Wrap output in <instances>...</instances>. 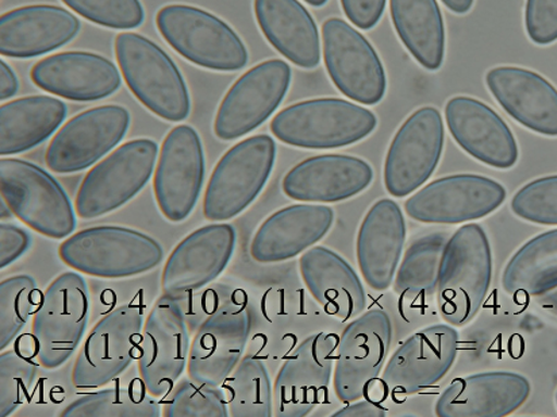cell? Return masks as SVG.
<instances>
[{"label":"cell","mask_w":557,"mask_h":417,"mask_svg":"<svg viewBox=\"0 0 557 417\" xmlns=\"http://www.w3.org/2000/svg\"><path fill=\"white\" fill-rule=\"evenodd\" d=\"M493 278V253L481 225L460 227L445 244L437 283L440 315L454 327L475 318Z\"/></svg>","instance_id":"6da1fadb"},{"label":"cell","mask_w":557,"mask_h":417,"mask_svg":"<svg viewBox=\"0 0 557 417\" xmlns=\"http://www.w3.org/2000/svg\"><path fill=\"white\" fill-rule=\"evenodd\" d=\"M61 261L79 274L129 278L148 274L164 260L154 238L122 226H97L72 233L59 248Z\"/></svg>","instance_id":"7a4b0ae2"},{"label":"cell","mask_w":557,"mask_h":417,"mask_svg":"<svg viewBox=\"0 0 557 417\" xmlns=\"http://www.w3.org/2000/svg\"><path fill=\"white\" fill-rule=\"evenodd\" d=\"M376 126L371 110L344 99L322 98L282 110L272 119L271 131L289 147L327 150L363 141Z\"/></svg>","instance_id":"3957f363"},{"label":"cell","mask_w":557,"mask_h":417,"mask_svg":"<svg viewBox=\"0 0 557 417\" xmlns=\"http://www.w3.org/2000/svg\"><path fill=\"white\" fill-rule=\"evenodd\" d=\"M115 54L127 87L145 108L161 119L182 122L191 99L180 68L158 43L136 33L115 38Z\"/></svg>","instance_id":"277c9868"},{"label":"cell","mask_w":557,"mask_h":417,"mask_svg":"<svg viewBox=\"0 0 557 417\" xmlns=\"http://www.w3.org/2000/svg\"><path fill=\"white\" fill-rule=\"evenodd\" d=\"M0 193L11 213L41 236L66 239L76 229V210L60 182L29 161L0 160Z\"/></svg>","instance_id":"5b68a950"},{"label":"cell","mask_w":557,"mask_h":417,"mask_svg":"<svg viewBox=\"0 0 557 417\" xmlns=\"http://www.w3.org/2000/svg\"><path fill=\"white\" fill-rule=\"evenodd\" d=\"M90 319V292L85 278L66 271L42 293L33 316L32 339L41 368L54 370L69 363L85 337Z\"/></svg>","instance_id":"8992f818"},{"label":"cell","mask_w":557,"mask_h":417,"mask_svg":"<svg viewBox=\"0 0 557 417\" xmlns=\"http://www.w3.org/2000/svg\"><path fill=\"white\" fill-rule=\"evenodd\" d=\"M276 143L267 135L244 139L222 155L203 198L205 218L219 224L236 218L260 197L274 170Z\"/></svg>","instance_id":"52a82bcc"},{"label":"cell","mask_w":557,"mask_h":417,"mask_svg":"<svg viewBox=\"0 0 557 417\" xmlns=\"http://www.w3.org/2000/svg\"><path fill=\"white\" fill-rule=\"evenodd\" d=\"M158 160L159 147L153 139L121 144L83 179L75 199L77 216L91 220L124 207L152 179Z\"/></svg>","instance_id":"ba28073f"},{"label":"cell","mask_w":557,"mask_h":417,"mask_svg":"<svg viewBox=\"0 0 557 417\" xmlns=\"http://www.w3.org/2000/svg\"><path fill=\"white\" fill-rule=\"evenodd\" d=\"M161 36L177 53L211 71L233 72L248 63V50L226 22L209 11L170 4L156 16Z\"/></svg>","instance_id":"9c48e42d"},{"label":"cell","mask_w":557,"mask_h":417,"mask_svg":"<svg viewBox=\"0 0 557 417\" xmlns=\"http://www.w3.org/2000/svg\"><path fill=\"white\" fill-rule=\"evenodd\" d=\"M252 330V308L243 291L215 305L199 326L189 348L187 375L205 386L220 387L239 361Z\"/></svg>","instance_id":"30bf717a"},{"label":"cell","mask_w":557,"mask_h":417,"mask_svg":"<svg viewBox=\"0 0 557 417\" xmlns=\"http://www.w3.org/2000/svg\"><path fill=\"white\" fill-rule=\"evenodd\" d=\"M145 314L129 304L111 311L94 326L77 354L72 383L81 391L109 386L129 369L138 355Z\"/></svg>","instance_id":"8fae6325"},{"label":"cell","mask_w":557,"mask_h":417,"mask_svg":"<svg viewBox=\"0 0 557 417\" xmlns=\"http://www.w3.org/2000/svg\"><path fill=\"white\" fill-rule=\"evenodd\" d=\"M392 341V319L383 309H371L345 327L333 371L338 400L349 404L367 396L386 364Z\"/></svg>","instance_id":"7c38bea8"},{"label":"cell","mask_w":557,"mask_h":417,"mask_svg":"<svg viewBox=\"0 0 557 417\" xmlns=\"http://www.w3.org/2000/svg\"><path fill=\"white\" fill-rule=\"evenodd\" d=\"M189 348L185 313L175 299L164 294L145 319L137 355L139 378L153 397H165L180 381L187 369Z\"/></svg>","instance_id":"4fadbf2b"},{"label":"cell","mask_w":557,"mask_h":417,"mask_svg":"<svg viewBox=\"0 0 557 417\" xmlns=\"http://www.w3.org/2000/svg\"><path fill=\"white\" fill-rule=\"evenodd\" d=\"M131 127L122 105H99L77 114L50 141L46 163L50 172L74 175L91 168L119 147Z\"/></svg>","instance_id":"5bb4252c"},{"label":"cell","mask_w":557,"mask_h":417,"mask_svg":"<svg viewBox=\"0 0 557 417\" xmlns=\"http://www.w3.org/2000/svg\"><path fill=\"white\" fill-rule=\"evenodd\" d=\"M202 139L188 125L174 127L161 144L153 174L156 203L166 220L181 224L193 214L205 185Z\"/></svg>","instance_id":"9a60e30c"},{"label":"cell","mask_w":557,"mask_h":417,"mask_svg":"<svg viewBox=\"0 0 557 417\" xmlns=\"http://www.w3.org/2000/svg\"><path fill=\"white\" fill-rule=\"evenodd\" d=\"M339 338L317 332L284 361L274 383V415L305 417L329 397Z\"/></svg>","instance_id":"2e32d148"},{"label":"cell","mask_w":557,"mask_h":417,"mask_svg":"<svg viewBox=\"0 0 557 417\" xmlns=\"http://www.w3.org/2000/svg\"><path fill=\"white\" fill-rule=\"evenodd\" d=\"M444 119L434 108H421L399 127L384 163V187L394 198L414 193L431 179L442 160Z\"/></svg>","instance_id":"e0dca14e"},{"label":"cell","mask_w":557,"mask_h":417,"mask_svg":"<svg viewBox=\"0 0 557 417\" xmlns=\"http://www.w3.org/2000/svg\"><path fill=\"white\" fill-rule=\"evenodd\" d=\"M506 194L505 187L490 177L454 175L421 188L405 203V211L421 224H467L493 214Z\"/></svg>","instance_id":"ac0fdd59"},{"label":"cell","mask_w":557,"mask_h":417,"mask_svg":"<svg viewBox=\"0 0 557 417\" xmlns=\"http://www.w3.org/2000/svg\"><path fill=\"white\" fill-rule=\"evenodd\" d=\"M322 41L327 74L334 86L355 102L381 103L387 90L386 72L370 41L339 18L325 22Z\"/></svg>","instance_id":"d6986e66"},{"label":"cell","mask_w":557,"mask_h":417,"mask_svg":"<svg viewBox=\"0 0 557 417\" xmlns=\"http://www.w3.org/2000/svg\"><path fill=\"white\" fill-rule=\"evenodd\" d=\"M292 68L282 60L264 61L234 83L216 113L215 136L236 141L263 125L283 102Z\"/></svg>","instance_id":"ffe728a7"},{"label":"cell","mask_w":557,"mask_h":417,"mask_svg":"<svg viewBox=\"0 0 557 417\" xmlns=\"http://www.w3.org/2000/svg\"><path fill=\"white\" fill-rule=\"evenodd\" d=\"M459 332L450 325L423 328L389 357L381 378L387 394L400 399L436 386L453 369Z\"/></svg>","instance_id":"44dd1931"},{"label":"cell","mask_w":557,"mask_h":417,"mask_svg":"<svg viewBox=\"0 0 557 417\" xmlns=\"http://www.w3.org/2000/svg\"><path fill=\"white\" fill-rule=\"evenodd\" d=\"M236 243V230L224 222L189 233L165 261L161 275L165 296L176 300L215 281L230 265Z\"/></svg>","instance_id":"7402d4cb"},{"label":"cell","mask_w":557,"mask_h":417,"mask_svg":"<svg viewBox=\"0 0 557 417\" xmlns=\"http://www.w3.org/2000/svg\"><path fill=\"white\" fill-rule=\"evenodd\" d=\"M450 135L471 157L495 169H511L520 150L510 127L481 100L456 97L445 108Z\"/></svg>","instance_id":"603a6c76"},{"label":"cell","mask_w":557,"mask_h":417,"mask_svg":"<svg viewBox=\"0 0 557 417\" xmlns=\"http://www.w3.org/2000/svg\"><path fill=\"white\" fill-rule=\"evenodd\" d=\"M372 181L373 169L367 161L347 154H322L295 165L284 176L282 189L297 202L327 204L358 197Z\"/></svg>","instance_id":"cb8c5ba5"},{"label":"cell","mask_w":557,"mask_h":417,"mask_svg":"<svg viewBox=\"0 0 557 417\" xmlns=\"http://www.w3.org/2000/svg\"><path fill=\"white\" fill-rule=\"evenodd\" d=\"M527 377L512 371H486L450 382L437 400L438 417H505L531 397Z\"/></svg>","instance_id":"d4e9b609"},{"label":"cell","mask_w":557,"mask_h":417,"mask_svg":"<svg viewBox=\"0 0 557 417\" xmlns=\"http://www.w3.org/2000/svg\"><path fill=\"white\" fill-rule=\"evenodd\" d=\"M333 224L334 211L327 205H289L259 227L250 242V255L260 264L284 263L313 248L327 236Z\"/></svg>","instance_id":"484cf974"},{"label":"cell","mask_w":557,"mask_h":417,"mask_svg":"<svg viewBox=\"0 0 557 417\" xmlns=\"http://www.w3.org/2000/svg\"><path fill=\"white\" fill-rule=\"evenodd\" d=\"M32 80L41 90L75 102L104 99L121 87L116 66L103 55L88 52L50 55L33 66Z\"/></svg>","instance_id":"4316f807"},{"label":"cell","mask_w":557,"mask_h":417,"mask_svg":"<svg viewBox=\"0 0 557 417\" xmlns=\"http://www.w3.org/2000/svg\"><path fill=\"white\" fill-rule=\"evenodd\" d=\"M490 92L506 113L527 129L557 137V88L537 72L498 66L487 72Z\"/></svg>","instance_id":"83f0119b"},{"label":"cell","mask_w":557,"mask_h":417,"mask_svg":"<svg viewBox=\"0 0 557 417\" xmlns=\"http://www.w3.org/2000/svg\"><path fill=\"white\" fill-rule=\"evenodd\" d=\"M405 241L403 210L392 199L377 200L367 213L356 243L361 275L373 291H387L393 286Z\"/></svg>","instance_id":"f1b7e54d"},{"label":"cell","mask_w":557,"mask_h":417,"mask_svg":"<svg viewBox=\"0 0 557 417\" xmlns=\"http://www.w3.org/2000/svg\"><path fill=\"white\" fill-rule=\"evenodd\" d=\"M81 21L59 5L35 4L9 11L0 20V53L30 59L74 40Z\"/></svg>","instance_id":"f546056e"},{"label":"cell","mask_w":557,"mask_h":417,"mask_svg":"<svg viewBox=\"0 0 557 417\" xmlns=\"http://www.w3.org/2000/svg\"><path fill=\"white\" fill-rule=\"evenodd\" d=\"M299 269L311 296L327 315L349 320L363 313L367 303L363 283L342 255L324 247H313L300 257Z\"/></svg>","instance_id":"4dcf8cb0"},{"label":"cell","mask_w":557,"mask_h":417,"mask_svg":"<svg viewBox=\"0 0 557 417\" xmlns=\"http://www.w3.org/2000/svg\"><path fill=\"white\" fill-rule=\"evenodd\" d=\"M255 14L267 40L278 53L305 70L320 65L319 27L298 0H255Z\"/></svg>","instance_id":"1f68e13d"},{"label":"cell","mask_w":557,"mask_h":417,"mask_svg":"<svg viewBox=\"0 0 557 417\" xmlns=\"http://www.w3.org/2000/svg\"><path fill=\"white\" fill-rule=\"evenodd\" d=\"M66 105L60 99L29 97L11 100L0 108V154L27 152L47 141L63 124Z\"/></svg>","instance_id":"d6a6232c"},{"label":"cell","mask_w":557,"mask_h":417,"mask_svg":"<svg viewBox=\"0 0 557 417\" xmlns=\"http://www.w3.org/2000/svg\"><path fill=\"white\" fill-rule=\"evenodd\" d=\"M395 30L410 54L423 68H442L445 26L436 0H389Z\"/></svg>","instance_id":"836d02e7"},{"label":"cell","mask_w":557,"mask_h":417,"mask_svg":"<svg viewBox=\"0 0 557 417\" xmlns=\"http://www.w3.org/2000/svg\"><path fill=\"white\" fill-rule=\"evenodd\" d=\"M505 292L539 298L557 288V229L540 233L512 255L504 270Z\"/></svg>","instance_id":"e575fe53"},{"label":"cell","mask_w":557,"mask_h":417,"mask_svg":"<svg viewBox=\"0 0 557 417\" xmlns=\"http://www.w3.org/2000/svg\"><path fill=\"white\" fill-rule=\"evenodd\" d=\"M448 239L445 232H431L411 242L394 278V291L403 302L423 308L437 296L440 265Z\"/></svg>","instance_id":"d590c367"},{"label":"cell","mask_w":557,"mask_h":417,"mask_svg":"<svg viewBox=\"0 0 557 417\" xmlns=\"http://www.w3.org/2000/svg\"><path fill=\"white\" fill-rule=\"evenodd\" d=\"M63 417H159L163 404L148 392L141 378L127 386L103 389L76 399L63 413Z\"/></svg>","instance_id":"8d00e7d4"},{"label":"cell","mask_w":557,"mask_h":417,"mask_svg":"<svg viewBox=\"0 0 557 417\" xmlns=\"http://www.w3.org/2000/svg\"><path fill=\"white\" fill-rule=\"evenodd\" d=\"M221 388L232 417L274 415V388L263 361L244 357Z\"/></svg>","instance_id":"74e56055"},{"label":"cell","mask_w":557,"mask_h":417,"mask_svg":"<svg viewBox=\"0 0 557 417\" xmlns=\"http://www.w3.org/2000/svg\"><path fill=\"white\" fill-rule=\"evenodd\" d=\"M16 339L15 346L0 355V416L8 417L29 402L38 375L32 336Z\"/></svg>","instance_id":"f35d334b"},{"label":"cell","mask_w":557,"mask_h":417,"mask_svg":"<svg viewBox=\"0 0 557 417\" xmlns=\"http://www.w3.org/2000/svg\"><path fill=\"white\" fill-rule=\"evenodd\" d=\"M42 293L32 276L3 278L0 282V349H8L21 336L40 307Z\"/></svg>","instance_id":"ab89813d"},{"label":"cell","mask_w":557,"mask_h":417,"mask_svg":"<svg viewBox=\"0 0 557 417\" xmlns=\"http://www.w3.org/2000/svg\"><path fill=\"white\" fill-rule=\"evenodd\" d=\"M164 417H227L230 407L220 387L185 378L172 388L163 402Z\"/></svg>","instance_id":"60d3db41"},{"label":"cell","mask_w":557,"mask_h":417,"mask_svg":"<svg viewBox=\"0 0 557 417\" xmlns=\"http://www.w3.org/2000/svg\"><path fill=\"white\" fill-rule=\"evenodd\" d=\"M511 211L531 224L557 226V175L523 186L511 200Z\"/></svg>","instance_id":"b9f144b4"},{"label":"cell","mask_w":557,"mask_h":417,"mask_svg":"<svg viewBox=\"0 0 557 417\" xmlns=\"http://www.w3.org/2000/svg\"><path fill=\"white\" fill-rule=\"evenodd\" d=\"M71 10L94 24L110 29H136L144 22L139 0H63Z\"/></svg>","instance_id":"7bdbcfd3"},{"label":"cell","mask_w":557,"mask_h":417,"mask_svg":"<svg viewBox=\"0 0 557 417\" xmlns=\"http://www.w3.org/2000/svg\"><path fill=\"white\" fill-rule=\"evenodd\" d=\"M525 27L536 46L557 41V0H527Z\"/></svg>","instance_id":"ee69618b"},{"label":"cell","mask_w":557,"mask_h":417,"mask_svg":"<svg viewBox=\"0 0 557 417\" xmlns=\"http://www.w3.org/2000/svg\"><path fill=\"white\" fill-rule=\"evenodd\" d=\"M32 237L22 227L5 224L0 225V268L5 269L29 252Z\"/></svg>","instance_id":"f6af8a7d"},{"label":"cell","mask_w":557,"mask_h":417,"mask_svg":"<svg viewBox=\"0 0 557 417\" xmlns=\"http://www.w3.org/2000/svg\"><path fill=\"white\" fill-rule=\"evenodd\" d=\"M387 0H342L347 18L361 30H370L381 21Z\"/></svg>","instance_id":"bcb514c9"},{"label":"cell","mask_w":557,"mask_h":417,"mask_svg":"<svg viewBox=\"0 0 557 417\" xmlns=\"http://www.w3.org/2000/svg\"><path fill=\"white\" fill-rule=\"evenodd\" d=\"M387 415V409L375 400L361 399L358 402L349 404L348 407L338 410L333 417H384Z\"/></svg>","instance_id":"7dc6e473"},{"label":"cell","mask_w":557,"mask_h":417,"mask_svg":"<svg viewBox=\"0 0 557 417\" xmlns=\"http://www.w3.org/2000/svg\"><path fill=\"white\" fill-rule=\"evenodd\" d=\"M20 90V83L15 72L4 61L0 63V99L13 98Z\"/></svg>","instance_id":"c3c4849f"},{"label":"cell","mask_w":557,"mask_h":417,"mask_svg":"<svg viewBox=\"0 0 557 417\" xmlns=\"http://www.w3.org/2000/svg\"><path fill=\"white\" fill-rule=\"evenodd\" d=\"M536 303L545 313L557 318V288L554 289V291L543 294V296L536 298Z\"/></svg>","instance_id":"681fc988"},{"label":"cell","mask_w":557,"mask_h":417,"mask_svg":"<svg viewBox=\"0 0 557 417\" xmlns=\"http://www.w3.org/2000/svg\"><path fill=\"white\" fill-rule=\"evenodd\" d=\"M442 2L456 14H467L475 0H442Z\"/></svg>","instance_id":"f907efd6"},{"label":"cell","mask_w":557,"mask_h":417,"mask_svg":"<svg viewBox=\"0 0 557 417\" xmlns=\"http://www.w3.org/2000/svg\"><path fill=\"white\" fill-rule=\"evenodd\" d=\"M305 2L314 5V8H321V5L327 3V0H305Z\"/></svg>","instance_id":"816d5d0a"},{"label":"cell","mask_w":557,"mask_h":417,"mask_svg":"<svg viewBox=\"0 0 557 417\" xmlns=\"http://www.w3.org/2000/svg\"><path fill=\"white\" fill-rule=\"evenodd\" d=\"M556 405H557V392H556Z\"/></svg>","instance_id":"f5cc1de1"}]
</instances>
